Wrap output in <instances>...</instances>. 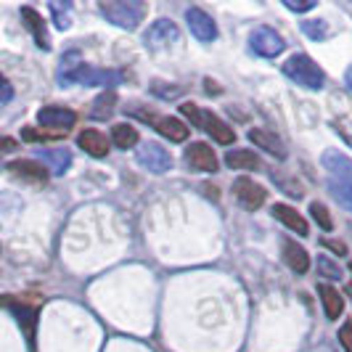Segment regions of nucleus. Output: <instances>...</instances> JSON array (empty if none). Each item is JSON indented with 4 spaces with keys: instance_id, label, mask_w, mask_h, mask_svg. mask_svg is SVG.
I'll use <instances>...</instances> for the list:
<instances>
[{
    "instance_id": "1",
    "label": "nucleus",
    "mask_w": 352,
    "mask_h": 352,
    "mask_svg": "<svg viewBox=\"0 0 352 352\" xmlns=\"http://www.w3.org/2000/svg\"><path fill=\"white\" fill-rule=\"evenodd\" d=\"M80 61V53L69 51L64 53L61 67H58V82L64 88L69 85H88V88H98V85H120L122 74L114 69H93L88 64H74Z\"/></svg>"
},
{
    "instance_id": "2",
    "label": "nucleus",
    "mask_w": 352,
    "mask_h": 352,
    "mask_svg": "<svg viewBox=\"0 0 352 352\" xmlns=\"http://www.w3.org/2000/svg\"><path fill=\"white\" fill-rule=\"evenodd\" d=\"M98 14L111 21L114 27L122 30H135L146 16V3L141 0H101L98 3Z\"/></svg>"
},
{
    "instance_id": "3",
    "label": "nucleus",
    "mask_w": 352,
    "mask_h": 352,
    "mask_svg": "<svg viewBox=\"0 0 352 352\" xmlns=\"http://www.w3.org/2000/svg\"><path fill=\"white\" fill-rule=\"evenodd\" d=\"M283 74H286L294 85L307 88V90H320L323 85H326V74H323V69L318 67L310 56H305V53L289 56L286 64H283Z\"/></svg>"
},
{
    "instance_id": "4",
    "label": "nucleus",
    "mask_w": 352,
    "mask_h": 352,
    "mask_svg": "<svg viewBox=\"0 0 352 352\" xmlns=\"http://www.w3.org/2000/svg\"><path fill=\"white\" fill-rule=\"evenodd\" d=\"M180 111H183V117H186V120H191L199 130L210 133L217 143L230 146V143L236 141V133H233V130H230L228 124L223 122L217 114H212V111H201V109H199L196 104H191V101H186V104L180 106Z\"/></svg>"
},
{
    "instance_id": "5",
    "label": "nucleus",
    "mask_w": 352,
    "mask_h": 352,
    "mask_svg": "<svg viewBox=\"0 0 352 352\" xmlns=\"http://www.w3.org/2000/svg\"><path fill=\"white\" fill-rule=\"evenodd\" d=\"M177 40H180V30H177V24L173 21V19H157V21L146 30V35H143L146 48L154 53L170 51Z\"/></svg>"
},
{
    "instance_id": "6",
    "label": "nucleus",
    "mask_w": 352,
    "mask_h": 352,
    "mask_svg": "<svg viewBox=\"0 0 352 352\" xmlns=\"http://www.w3.org/2000/svg\"><path fill=\"white\" fill-rule=\"evenodd\" d=\"M249 48H252V53H257L263 58H276V56L283 53L286 43L273 27H257L249 37Z\"/></svg>"
},
{
    "instance_id": "7",
    "label": "nucleus",
    "mask_w": 352,
    "mask_h": 352,
    "mask_svg": "<svg viewBox=\"0 0 352 352\" xmlns=\"http://www.w3.org/2000/svg\"><path fill=\"white\" fill-rule=\"evenodd\" d=\"M138 164L146 167L148 173H154V175H164V173H170V167H173V157H170V151L167 148H162L159 143H141V148H138Z\"/></svg>"
},
{
    "instance_id": "8",
    "label": "nucleus",
    "mask_w": 352,
    "mask_h": 352,
    "mask_svg": "<svg viewBox=\"0 0 352 352\" xmlns=\"http://www.w3.org/2000/svg\"><path fill=\"white\" fill-rule=\"evenodd\" d=\"M37 122L40 127H48V133H56V127L58 133H67L77 122V111H72L67 106H43L37 111Z\"/></svg>"
},
{
    "instance_id": "9",
    "label": "nucleus",
    "mask_w": 352,
    "mask_h": 352,
    "mask_svg": "<svg viewBox=\"0 0 352 352\" xmlns=\"http://www.w3.org/2000/svg\"><path fill=\"white\" fill-rule=\"evenodd\" d=\"M233 196H236V201H239L241 207H247V210H252V212L260 210L265 204V188L247 175L236 177V183H233Z\"/></svg>"
},
{
    "instance_id": "10",
    "label": "nucleus",
    "mask_w": 352,
    "mask_h": 352,
    "mask_svg": "<svg viewBox=\"0 0 352 352\" xmlns=\"http://www.w3.org/2000/svg\"><path fill=\"white\" fill-rule=\"evenodd\" d=\"M0 307H8V310L16 316L19 326L24 329V334L30 336V339L35 336V323H37L35 305H27V302H21V300H16V297H11V294H3V297H0Z\"/></svg>"
},
{
    "instance_id": "11",
    "label": "nucleus",
    "mask_w": 352,
    "mask_h": 352,
    "mask_svg": "<svg viewBox=\"0 0 352 352\" xmlns=\"http://www.w3.org/2000/svg\"><path fill=\"white\" fill-rule=\"evenodd\" d=\"M186 162H188V167L194 173H214L217 170V157H214L210 143H201V141L191 143L186 148Z\"/></svg>"
},
{
    "instance_id": "12",
    "label": "nucleus",
    "mask_w": 352,
    "mask_h": 352,
    "mask_svg": "<svg viewBox=\"0 0 352 352\" xmlns=\"http://www.w3.org/2000/svg\"><path fill=\"white\" fill-rule=\"evenodd\" d=\"M186 21H188V30H191V35H194L196 40L212 43V40L217 37V24H214L210 14H204L201 8H188Z\"/></svg>"
},
{
    "instance_id": "13",
    "label": "nucleus",
    "mask_w": 352,
    "mask_h": 352,
    "mask_svg": "<svg viewBox=\"0 0 352 352\" xmlns=\"http://www.w3.org/2000/svg\"><path fill=\"white\" fill-rule=\"evenodd\" d=\"M249 141L254 143L257 148L267 151L270 157H276L278 162H283V159H286V146H283V141L276 135V133L265 130V127H254V130H249Z\"/></svg>"
},
{
    "instance_id": "14",
    "label": "nucleus",
    "mask_w": 352,
    "mask_h": 352,
    "mask_svg": "<svg viewBox=\"0 0 352 352\" xmlns=\"http://www.w3.org/2000/svg\"><path fill=\"white\" fill-rule=\"evenodd\" d=\"M6 170L11 173V175H19L24 177V180H30V183H45L48 180V170L35 162V159H16V162H11V164H6Z\"/></svg>"
},
{
    "instance_id": "15",
    "label": "nucleus",
    "mask_w": 352,
    "mask_h": 352,
    "mask_svg": "<svg viewBox=\"0 0 352 352\" xmlns=\"http://www.w3.org/2000/svg\"><path fill=\"white\" fill-rule=\"evenodd\" d=\"M37 159L43 162V167L48 173H56V175H64L72 164V154L67 148H40Z\"/></svg>"
},
{
    "instance_id": "16",
    "label": "nucleus",
    "mask_w": 352,
    "mask_h": 352,
    "mask_svg": "<svg viewBox=\"0 0 352 352\" xmlns=\"http://www.w3.org/2000/svg\"><path fill=\"white\" fill-rule=\"evenodd\" d=\"M273 217H276L278 223H283V226L292 230V233L307 236V230H310L307 220H305V217H302L294 207H289V204H273Z\"/></svg>"
},
{
    "instance_id": "17",
    "label": "nucleus",
    "mask_w": 352,
    "mask_h": 352,
    "mask_svg": "<svg viewBox=\"0 0 352 352\" xmlns=\"http://www.w3.org/2000/svg\"><path fill=\"white\" fill-rule=\"evenodd\" d=\"M323 167L329 170V173H334V180H347L352 183V159H347L344 154H339L334 148H329V151H323Z\"/></svg>"
},
{
    "instance_id": "18",
    "label": "nucleus",
    "mask_w": 352,
    "mask_h": 352,
    "mask_svg": "<svg viewBox=\"0 0 352 352\" xmlns=\"http://www.w3.org/2000/svg\"><path fill=\"white\" fill-rule=\"evenodd\" d=\"M77 143H80V148L85 154L96 159H104L109 154V138H106L104 133H98V130H82L77 135Z\"/></svg>"
},
{
    "instance_id": "19",
    "label": "nucleus",
    "mask_w": 352,
    "mask_h": 352,
    "mask_svg": "<svg viewBox=\"0 0 352 352\" xmlns=\"http://www.w3.org/2000/svg\"><path fill=\"white\" fill-rule=\"evenodd\" d=\"M154 130L175 143L188 138V124L183 120H177V117H159V120H154Z\"/></svg>"
},
{
    "instance_id": "20",
    "label": "nucleus",
    "mask_w": 352,
    "mask_h": 352,
    "mask_svg": "<svg viewBox=\"0 0 352 352\" xmlns=\"http://www.w3.org/2000/svg\"><path fill=\"white\" fill-rule=\"evenodd\" d=\"M318 294H320V305H323V310H326V318H336L342 316V310H344V300H342V294L331 289L329 283H318Z\"/></svg>"
},
{
    "instance_id": "21",
    "label": "nucleus",
    "mask_w": 352,
    "mask_h": 352,
    "mask_svg": "<svg viewBox=\"0 0 352 352\" xmlns=\"http://www.w3.org/2000/svg\"><path fill=\"white\" fill-rule=\"evenodd\" d=\"M21 16H24V21H27V27H30V32L35 35V43L43 48V51H48L51 48V40H48V32H45V21H43V16L37 14L35 8H21Z\"/></svg>"
},
{
    "instance_id": "22",
    "label": "nucleus",
    "mask_w": 352,
    "mask_h": 352,
    "mask_svg": "<svg viewBox=\"0 0 352 352\" xmlns=\"http://www.w3.org/2000/svg\"><path fill=\"white\" fill-rule=\"evenodd\" d=\"M283 260L294 273H307V267H310V254L297 241H283Z\"/></svg>"
},
{
    "instance_id": "23",
    "label": "nucleus",
    "mask_w": 352,
    "mask_h": 352,
    "mask_svg": "<svg viewBox=\"0 0 352 352\" xmlns=\"http://www.w3.org/2000/svg\"><path fill=\"white\" fill-rule=\"evenodd\" d=\"M226 164L230 170H260V159L254 151H247V148H230L226 154Z\"/></svg>"
},
{
    "instance_id": "24",
    "label": "nucleus",
    "mask_w": 352,
    "mask_h": 352,
    "mask_svg": "<svg viewBox=\"0 0 352 352\" xmlns=\"http://www.w3.org/2000/svg\"><path fill=\"white\" fill-rule=\"evenodd\" d=\"M114 109H117V93H114V90H106V93H101V96L93 101L90 117L98 120V122H104V120H111Z\"/></svg>"
},
{
    "instance_id": "25",
    "label": "nucleus",
    "mask_w": 352,
    "mask_h": 352,
    "mask_svg": "<svg viewBox=\"0 0 352 352\" xmlns=\"http://www.w3.org/2000/svg\"><path fill=\"white\" fill-rule=\"evenodd\" d=\"M111 141H114L117 148H135L138 141H141V135H138V130L133 124L120 122L111 127Z\"/></svg>"
},
{
    "instance_id": "26",
    "label": "nucleus",
    "mask_w": 352,
    "mask_h": 352,
    "mask_svg": "<svg viewBox=\"0 0 352 352\" xmlns=\"http://www.w3.org/2000/svg\"><path fill=\"white\" fill-rule=\"evenodd\" d=\"M329 191L344 210L352 212V183H347V180H329Z\"/></svg>"
},
{
    "instance_id": "27",
    "label": "nucleus",
    "mask_w": 352,
    "mask_h": 352,
    "mask_svg": "<svg viewBox=\"0 0 352 352\" xmlns=\"http://www.w3.org/2000/svg\"><path fill=\"white\" fill-rule=\"evenodd\" d=\"M302 32L316 43H323L329 37V24L326 19H310V21H302Z\"/></svg>"
},
{
    "instance_id": "28",
    "label": "nucleus",
    "mask_w": 352,
    "mask_h": 352,
    "mask_svg": "<svg viewBox=\"0 0 352 352\" xmlns=\"http://www.w3.org/2000/svg\"><path fill=\"white\" fill-rule=\"evenodd\" d=\"M51 14L56 30H69L72 24V3H51Z\"/></svg>"
},
{
    "instance_id": "29",
    "label": "nucleus",
    "mask_w": 352,
    "mask_h": 352,
    "mask_svg": "<svg viewBox=\"0 0 352 352\" xmlns=\"http://www.w3.org/2000/svg\"><path fill=\"white\" fill-rule=\"evenodd\" d=\"M310 214H313V220H316L323 230H334V220H331V212H329L326 204L313 201V204H310Z\"/></svg>"
},
{
    "instance_id": "30",
    "label": "nucleus",
    "mask_w": 352,
    "mask_h": 352,
    "mask_svg": "<svg viewBox=\"0 0 352 352\" xmlns=\"http://www.w3.org/2000/svg\"><path fill=\"white\" fill-rule=\"evenodd\" d=\"M318 270H320L323 276H329L331 281H339V278H342V267L336 263H331L329 257H320V260H318Z\"/></svg>"
},
{
    "instance_id": "31",
    "label": "nucleus",
    "mask_w": 352,
    "mask_h": 352,
    "mask_svg": "<svg viewBox=\"0 0 352 352\" xmlns=\"http://www.w3.org/2000/svg\"><path fill=\"white\" fill-rule=\"evenodd\" d=\"M283 6L289 11H294V14H305V11H313L318 3L316 0H283Z\"/></svg>"
},
{
    "instance_id": "32",
    "label": "nucleus",
    "mask_w": 352,
    "mask_h": 352,
    "mask_svg": "<svg viewBox=\"0 0 352 352\" xmlns=\"http://www.w3.org/2000/svg\"><path fill=\"white\" fill-rule=\"evenodd\" d=\"M273 180H276V183L281 186L286 194H289V188H292V196H294V199H302V186L297 183V180H292V177H289V180H283V177L278 175V173L273 175Z\"/></svg>"
},
{
    "instance_id": "33",
    "label": "nucleus",
    "mask_w": 352,
    "mask_h": 352,
    "mask_svg": "<svg viewBox=\"0 0 352 352\" xmlns=\"http://www.w3.org/2000/svg\"><path fill=\"white\" fill-rule=\"evenodd\" d=\"M21 138H24V141H48V138H56V133H43V130L24 127V130H21Z\"/></svg>"
},
{
    "instance_id": "34",
    "label": "nucleus",
    "mask_w": 352,
    "mask_h": 352,
    "mask_svg": "<svg viewBox=\"0 0 352 352\" xmlns=\"http://www.w3.org/2000/svg\"><path fill=\"white\" fill-rule=\"evenodd\" d=\"M339 342H342L344 350L352 352V323H344V326L339 329Z\"/></svg>"
},
{
    "instance_id": "35",
    "label": "nucleus",
    "mask_w": 352,
    "mask_h": 352,
    "mask_svg": "<svg viewBox=\"0 0 352 352\" xmlns=\"http://www.w3.org/2000/svg\"><path fill=\"white\" fill-rule=\"evenodd\" d=\"M151 93H154V96H162V98H175L177 93H180V88H164L162 82H154V85H151Z\"/></svg>"
},
{
    "instance_id": "36",
    "label": "nucleus",
    "mask_w": 352,
    "mask_h": 352,
    "mask_svg": "<svg viewBox=\"0 0 352 352\" xmlns=\"http://www.w3.org/2000/svg\"><path fill=\"white\" fill-rule=\"evenodd\" d=\"M14 98V88H11V82L0 74V101H11Z\"/></svg>"
},
{
    "instance_id": "37",
    "label": "nucleus",
    "mask_w": 352,
    "mask_h": 352,
    "mask_svg": "<svg viewBox=\"0 0 352 352\" xmlns=\"http://www.w3.org/2000/svg\"><path fill=\"white\" fill-rule=\"evenodd\" d=\"M320 244H323V249H331V252H336V254H347V247H344L342 241H331V239H323Z\"/></svg>"
},
{
    "instance_id": "38",
    "label": "nucleus",
    "mask_w": 352,
    "mask_h": 352,
    "mask_svg": "<svg viewBox=\"0 0 352 352\" xmlns=\"http://www.w3.org/2000/svg\"><path fill=\"white\" fill-rule=\"evenodd\" d=\"M16 148V141L8 138V135H0V151H14Z\"/></svg>"
},
{
    "instance_id": "39",
    "label": "nucleus",
    "mask_w": 352,
    "mask_h": 352,
    "mask_svg": "<svg viewBox=\"0 0 352 352\" xmlns=\"http://www.w3.org/2000/svg\"><path fill=\"white\" fill-rule=\"evenodd\" d=\"M344 80H347V85L352 88V67H350L347 72H344Z\"/></svg>"
},
{
    "instance_id": "40",
    "label": "nucleus",
    "mask_w": 352,
    "mask_h": 352,
    "mask_svg": "<svg viewBox=\"0 0 352 352\" xmlns=\"http://www.w3.org/2000/svg\"><path fill=\"white\" fill-rule=\"evenodd\" d=\"M347 294H350V297H352V286H347Z\"/></svg>"
},
{
    "instance_id": "41",
    "label": "nucleus",
    "mask_w": 352,
    "mask_h": 352,
    "mask_svg": "<svg viewBox=\"0 0 352 352\" xmlns=\"http://www.w3.org/2000/svg\"><path fill=\"white\" fill-rule=\"evenodd\" d=\"M350 270H352V263H350Z\"/></svg>"
}]
</instances>
